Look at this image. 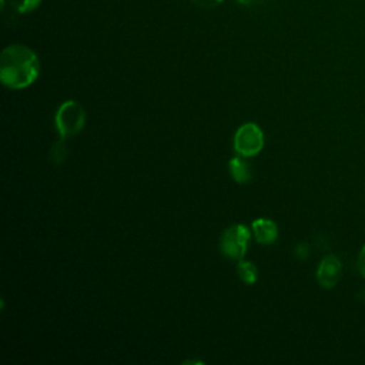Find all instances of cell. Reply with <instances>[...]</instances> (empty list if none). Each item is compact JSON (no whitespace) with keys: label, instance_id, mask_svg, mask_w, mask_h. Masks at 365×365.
I'll use <instances>...</instances> for the list:
<instances>
[{"label":"cell","instance_id":"6da1fadb","mask_svg":"<svg viewBox=\"0 0 365 365\" xmlns=\"http://www.w3.org/2000/svg\"><path fill=\"white\" fill-rule=\"evenodd\" d=\"M40 73V60L27 46L11 44L0 56V80L13 90L26 88L33 84Z\"/></svg>","mask_w":365,"mask_h":365},{"label":"cell","instance_id":"7a4b0ae2","mask_svg":"<svg viewBox=\"0 0 365 365\" xmlns=\"http://www.w3.org/2000/svg\"><path fill=\"white\" fill-rule=\"evenodd\" d=\"M54 124L61 138H70L78 134L86 124V111L83 106L74 100L64 101L56 111Z\"/></svg>","mask_w":365,"mask_h":365},{"label":"cell","instance_id":"3957f363","mask_svg":"<svg viewBox=\"0 0 365 365\" xmlns=\"http://www.w3.org/2000/svg\"><path fill=\"white\" fill-rule=\"evenodd\" d=\"M251 231L244 224H234L224 230L221 240H220V248L221 252L230 258L240 261L245 257L248 241H250Z\"/></svg>","mask_w":365,"mask_h":365},{"label":"cell","instance_id":"277c9868","mask_svg":"<svg viewBox=\"0 0 365 365\" xmlns=\"http://www.w3.org/2000/svg\"><path fill=\"white\" fill-rule=\"evenodd\" d=\"M264 147V133L255 123L242 124L234 134V150L238 155L252 157Z\"/></svg>","mask_w":365,"mask_h":365},{"label":"cell","instance_id":"5b68a950","mask_svg":"<svg viewBox=\"0 0 365 365\" xmlns=\"http://www.w3.org/2000/svg\"><path fill=\"white\" fill-rule=\"evenodd\" d=\"M342 265L338 257L327 255L318 265L317 269V279L322 288H334L341 277Z\"/></svg>","mask_w":365,"mask_h":365},{"label":"cell","instance_id":"8992f818","mask_svg":"<svg viewBox=\"0 0 365 365\" xmlns=\"http://www.w3.org/2000/svg\"><path fill=\"white\" fill-rule=\"evenodd\" d=\"M251 230L257 242L262 245H268L277 241L278 238V227L274 221L268 218H257L251 224Z\"/></svg>","mask_w":365,"mask_h":365},{"label":"cell","instance_id":"52a82bcc","mask_svg":"<svg viewBox=\"0 0 365 365\" xmlns=\"http://www.w3.org/2000/svg\"><path fill=\"white\" fill-rule=\"evenodd\" d=\"M228 168H230L231 177H232L237 182H240V184L248 182V181L251 180V177H252L251 167H250V164L244 160L242 155L231 158L230 163H228Z\"/></svg>","mask_w":365,"mask_h":365},{"label":"cell","instance_id":"ba28073f","mask_svg":"<svg viewBox=\"0 0 365 365\" xmlns=\"http://www.w3.org/2000/svg\"><path fill=\"white\" fill-rule=\"evenodd\" d=\"M237 272H238V277H240L245 284H248V285L255 284L257 277H258L257 267H255L251 261L240 259L238 264H237Z\"/></svg>","mask_w":365,"mask_h":365},{"label":"cell","instance_id":"9c48e42d","mask_svg":"<svg viewBox=\"0 0 365 365\" xmlns=\"http://www.w3.org/2000/svg\"><path fill=\"white\" fill-rule=\"evenodd\" d=\"M41 0H9L10 7L17 13H30L40 6Z\"/></svg>","mask_w":365,"mask_h":365},{"label":"cell","instance_id":"30bf717a","mask_svg":"<svg viewBox=\"0 0 365 365\" xmlns=\"http://www.w3.org/2000/svg\"><path fill=\"white\" fill-rule=\"evenodd\" d=\"M66 155H67V148H66V144H64V138H61L60 141L54 143V145L51 147L50 160L54 164H61L66 160Z\"/></svg>","mask_w":365,"mask_h":365},{"label":"cell","instance_id":"8fae6325","mask_svg":"<svg viewBox=\"0 0 365 365\" xmlns=\"http://www.w3.org/2000/svg\"><path fill=\"white\" fill-rule=\"evenodd\" d=\"M197 6L202 7V9H211L218 6L220 3H222V0H192Z\"/></svg>","mask_w":365,"mask_h":365},{"label":"cell","instance_id":"7c38bea8","mask_svg":"<svg viewBox=\"0 0 365 365\" xmlns=\"http://www.w3.org/2000/svg\"><path fill=\"white\" fill-rule=\"evenodd\" d=\"M358 268H359L361 274L365 277V245H364V248L361 250L359 257H358Z\"/></svg>","mask_w":365,"mask_h":365},{"label":"cell","instance_id":"4fadbf2b","mask_svg":"<svg viewBox=\"0 0 365 365\" xmlns=\"http://www.w3.org/2000/svg\"><path fill=\"white\" fill-rule=\"evenodd\" d=\"M235 1H238V3H241L244 6H248V4H252L255 0H235Z\"/></svg>","mask_w":365,"mask_h":365}]
</instances>
